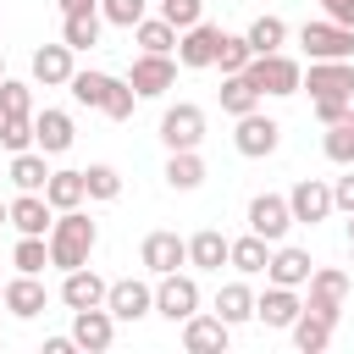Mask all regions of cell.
I'll list each match as a JSON object with an SVG mask.
<instances>
[{
    "label": "cell",
    "mask_w": 354,
    "mask_h": 354,
    "mask_svg": "<svg viewBox=\"0 0 354 354\" xmlns=\"http://www.w3.org/2000/svg\"><path fill=\"white\" fill-rule=\"evenodd\" d=\"M299 310H304V304H299V293H293V288H282V282H271V288L254 299V315H260L266 326H293V321H299Z\"/></svg>",
    "instance_id": "cell-19"
},
{
    "label": "cell",
    "mask_w": 354,
    "mask_h": 354,
    "mask_svg": "<svg viewBox=\"0 0 354 354\" xmlns=\"http://www.w3.org/2000/svg\"><path fill=\"white\" fill-rule=\"evenodd\" d=\"M243 77L260 88V100H266V94H299V88H304L299 61H293V55H282V50H271V55H249Z\"/></svg>",
    "instance_id": "cell-3"
},
{
    "label": "cell",
    "mask_w": 354,
    "mask_h": 354,
    "mask_svg": "<svg viewBox=\"0 0 354 354\" xmlns=\"http://www.w3.org/2000/svg\"><path fill=\"white\" fill-rule=\"evenodd\" d=\"M44 199H50V210H72V205H83V199H88V188H83V171H50V183H44Z\"/></svg>",
    "instance_id": "cell-29"
},
{
    "label": "cell",
    "mask_w": 354,
    "mask_h": 354,
    "mask_svg": "<svg viewBox=\"0 0 354 354\" xmlns=\"http://www.w3.org/2000/svg\"><path fill=\"white\" fill-rule=\"evenodd\" d=\"M11 266H17V271H28V277H39V271L50 266L44 238H28V232H22V238H17V249H11Z\"/></svg>",
    "instance_id": "cell-37"
},
{
    "label": "cell",
    "mask_w": 354,
    "mask_h": 354,
    "mask_svg": "<svg viewBox=\"0 0 354 354\" xmlns=\"http://www.w3.org/2000/svg\"><path fill=\"white\" fill-rule=\"evenodd\" d=\"M127 83H133V94H138V100H155V94H166V88L177 83V61H171V55H155V50H144V55L133 61Z\"/></svg>",
    "instance_id": "cell-5"
},
{
    "label": "cell",
    "mask_w": 354,
    "mask_h": 354,
    "mask_svg": "<svg viewBox=\"0 0 354 354\" xmlns=\"http://www.w3.org/2000/svg\"><path fill=\"white\" fill-rule=\"evenodd\" d=\"M216 315H221L227 326H238V321H249V315H254V293H249L243 282H227V288L216 293Z\"/></svg>",
    "instance_id": "cell-34"
},
{
    "label": "cell",
    "mask_w": 354,
    "mask_h": 354,
    "mask_svg": "<svg viewBox=\"0 0 354 354\" xmlns=\"http://www.w3.org/2000/svg\"><path fill=\"white\" fill-rule=\"evenodd\" d=\"M232 144H238V155H249V160H260V155H271V149L282 144V127H277L271 116H260V111H249V116H238V133H232Z\"/></svg>",
    "instance_id": "cell-11"
},
{
    "label": "cell",
    "mask_w": 354,
    "mask_h": 354,
    "mask_svg": "<svg viewBox=\"0 0 354 354\" xmlns=\"http://www.w3.org/2000/svg\"><path fill=\"white\" fill-rule=\"evenodd\" d=\"M144 6L149 0H100V17L116 28H133V22H144Z\"/></svg>",
    "instance_id": "cell-42"
},
{
    "label": "cell",
    "mask_w": 354,
    "mask_h": 354,
    "mask_svg": "<svg viewBox=\"0 0 354 354\" xmlns=\"http://www.w3.org/2000/svg\"><path fill=\"white\" fill-rule=\"evenodd\" d=\"M160 17L183 33V28H194V22H199V0H160Z\"/></svg>",
    "instance_id": "cell-43"
},
{
    "label": "cell",
    "mask_w": 354,
    "mask_h": 354,
    "mask_svg": "<svg viewBox=\"0 0 354 354\" xmlns=\"http://www.w3.org/2000/svg\"><path fill=\"white\" fill-rule=\"evenodd\" d=\"M138 260H144L155 277H166V271L188 266V243H183L177 232H149V238H144V249H138Z\"/></svg>",
    "instance_id": "cell-16"
},
{
    "label": "cell",
    "mask_w": 354,
    "mask_h": 354,
    "mask_svg": "<svg viewBox=\"0 0 354 354\" xmlns=\"http://www.w3.org/2000/svg\"><path fill=\"white\" fill-rule=\"evenodd\" d=\"M33 149H44V155L72 149V116L66 111H39L33 116Z\"/></svg>",
    "instance_id": "cell-20"
},
{
    "label": "cell",
    "mask_w": 354,
    "mask_h": 354,
    "mask_svg": "<svg viewBox=\"0 0 354 354\" xmlns=\"http://www.w3.org/2000/svg\"><path fill=\"white\" fill-rule=\"evenodd\" d=\"M343 299H348V277H343L337 266H321V271H310V304H304V310H315V315H326V321L337 326V315H343Z\"/></svg>",
    "instance_id": "cell-7"
},
{
    "label": "cell",
    "mask_w": 354,
    "mask_h": 354,
    "mask_svg": "<svg viewBox=\"0 0 354 354\" xmlns=\"http://www.w3.org/2000/svg\"><path fill=\"white\" fill-rule=\"evenodd\" d=\"M243 39H249V50H254V55H271V50H282V39H288V22H282V17H254Z\"/></svg>",
    "instance_id": "cell-35"
},
{
    "label": "cell",
    "mask_w": 354,
    "mask_h": 354,
    "mask_svg": "<svg viewBox=\"0 0 354 354\" xmlns=\"http://www.w3.org/2000/svg\"><path fill=\"white\" fill-rule=\"evenodd\" d=\"M116 337V315L105 304H88V310H72V343L88 348V354H105Z\"/></svg>",
    "instance_id": "cell-8"
},
{
    "label": "cell",
    "mask_w": 354,
    "mask_h": 354,
    "mask_svg": "<svg viewBox=\"0 0 354 354\" xmlns=\"http://www.w3.org/2000/svg\"><path fill=\"white\" fill-rule=\"evenodd\" d=\"M133 39H138L144 50H155V55H166V50L177 44V28H171L166 17H144V22H133Z\"/></svg>",
    "instance_id": "cell-36"
},
{
    "label": "cell",
    "mask_w": 354,
    "mask_h": 354,
    "mask_svg": "<svg viewBox=\"0 0 354 354\" xmlns=\"http://www.w3.org/2000/svg\"><path fill=\"white\" fill-rule=\"evenodd\" d=\"M0 144L17 155V149H33V116H0Z\"/></svg>",
    "instance_id": "cell-41"
},
{
    "label": "cell",
    "mask_w": 354,
    "mask_h": 354,
    "mask_svg": "<svg viewBox=\"0 0 354 354\" xmlns=\"http://www.w3.org/2000/svg\"><path fill=\"white\" fill-rule=\"evenodd\" d=\"M321 149H326V160H337V166H354V105L326 127V138H321Z\"/></svg>",
    "instance_id": "cell-31"
},
{
    "label": "cell",
    "mask_w": 354,
    "mask_h": 354,
    "mask_svg": "<svg viewBox=\"0 0 354 354\" xmlns=\"http://www.w3.org/2000/svg\"><path fill=\"white\" fill-rule=\"evenodd\" d=\"M299 44H304L310 61H348L354 55V28H343V22H304Z\"/></svg>",
    "instance_id": "cell-4"
},
{
    "label": "cell",
    "mask_w": 354,
    "mask_h": 354,
    "mask_svg": "<svg viewBox=\"0 0 354 354\" xmlns=\"http://www.w3.org/2000/svg\"><path fill=\"white\" fill-rule=\"evenodd\" d=\"M11 183H17L22 194H44V183H50L44 149H17V155H11Z\"/></svg>",
    "instance_id": "cell-26"
},
{
    "label": "cell",
    "mask_w": 354,
    "mask_h": 354,
    "mask_svg": "<svg viewBox=\"0 0 354 354\" xmlns=\"http://www.w3.org/2000/svg\"><path fill=\"white\" fill-rule=\"evenodd\" d=\"M94 243H100V227L72 205V210H61L55 221H50V238H44V249H50V266H61V271H77V266H88V254H94Z\"/></svg>",
    "instance_id": "cell-1"
},
{
    "label": "cell",
    "mask_w": 354,
    "mask_h": 354,
    "mask_svg": "<svg viewBox=\"0 0 354 354\" xmlns=\"http://www.w3.org/2000/svg\"><path fill=\"white\" fill-rule=\"evenodd\" d=\"M332 210H354V171L332 183Z\"/></svg>",
    "instance_id": "cell-44"
},
{
    "label": "cell",
    "mask_w": 354,
    "mask_h": 354,
    "mask_svg": "<svg viewBox=\"0 0 354 354\" xmlns=\"http://www.w3.org/2000/svg\"><path fill=\"white\" fill-rule=\"evenodd\" d=\"M105 288H111V282H100L88 266H77V271H66V282H61V304H66V310H88V304H105Z\"/></svg>",
    "instance_id": "cell-21"
},
{
    "label": "cell",
    "mask_w": 354,
    "mask_h": 354,
    "mask_svg": "<svg viewBox=\"0 0 354 354\" xmlns=\"http://www.w3.org/2000/svg\"><path fill=\"white\" fill-rule=\"evenodd\" d=\"M0 77H6V72H0Z\"/></svg>",
    "instance_id": "cell-52"
},
{
    "label": "cell",
    "mask_w": 354,
    "mask_h": 354,
    "mask_svg": "<svg viewBox=\"0 0 354 354\" xmlns=\"http://www.w3.org/2000/svg\"><path fill=\"white\" fill-rule=\"evenodd\" d=\"M155 310H160L166 321H188V315L199 310V282H194V277L166 271V277H160V288H155Z\"/></svg>",
    "instance_id": "cell-10"
},
{
    "label": "cell",
    "mask_w": 354,
    "mask_h": 354,
    "mask_svg": "<svg viewBox=\"0 0 354 354\" xmlns=\"http://www.w3.org/2000/svg\"><path fill=\"white\" fill-rule=\"evenodd\" d=\"M249 55H254V50H249V39L221 33V44H216V66H221V77H227V72H243V66H249Z\"/></svg>",
    "instance_id": "cell-38"
},
{
    "label": "cell",
    "mask_w": 354,
    "mask_h": 354,
    "mask_svg": "<svg viewBox=\"0 0 354 354\" xmlns=\"http://www.w3.org/2000/svg\"><path fill=\"white\" fill-rule=\"evenodd\" d=\"M0 227H6V205H0Z\"/></svg>",
    "instance_id": "cell-50"
},
{
    "label": "cell",
    "mask_w": 354,
    "mask_h": 354,
    "mask_svg": "<svg viewBox=\"0 0 354 354\" xmlns=\"http://www.w3.org/2000/svg\"><path fill=\"white\" fill-rule=\"evenodd\" d=\"M6 221H11L17 232H28V238H44V232H50V199H44V194H17V199L6 205Z\"/></svg>",
    "instance_id": "cell-18"
},
{
    "label": "cell",
    "mask_w": 354,
    "mask_h": 354,
    "mask_svg": "<svg viewBox=\"0 0 354 354\" xmlns=\"http://www.w3.org/2000/svg\"><path fill=\"white\" fill-rule=\"evenodd\" d=\"M66 88H72L77 105H94V111H105L111 122H127V116H133V100H138L133 83H122V77H111V72H72Z\"/></svg>",
    "instance_id": "cell-2"
},
{
    "label": "cell",
    "mask_w": 354,
    "mask_h": 354,
    "mask_svg": "<svg viewBox=\"0 0 354 354\" xmlns=\"http://www.w3.org/2000/svg\"><path fill=\"white\" fill-rule=\"evenodd\" d=\"M266 260H271V249H266V238H260V232H249V238H227V266H232V271L260 277V271H266Z\"/></svg>",
    "instance_id": "cell-25"
},
{
    "label": "cell",
    "mask_w": 354,
    "mask_h": 354,
    "mask_svg": "<svg viewBox=\"0 0 354 354\" xmlns=\"http://www.w3.org/2000/svg\"><path fill=\"white\" fill-rule=\"evenodd\" d=\"M199 138H205V111L199 105H171L160 116V144L166 149H199Z\"/></svg>",
    "instance_id": "cell-9"
},
{
    "label": "cell",
    "mask_w": 354,
    "mask_h": 354,
    "mask_svg": "<svg viewBox=\"0 0 354 354\" xmlns=\"http://www.w3.org/2000/svg\"><path fill=\"white\" fill-rule=\"evenodd\" d=\"M348 243H354V210H348Z\"/></svg>",
    "instance_id": "cell-49"
},
{
    "label": "cell",
    "mask_w": 354,
    "mask_h": 354,
    "mask_svg": "<svg viewBox=\"0 0 354 354\" xmlns=\"http://www.w3.org/2000/svg\"><path fill=\"white\" fill-rule=\"evenodd\" d=\"M310 100H354V61H310Z\"/></svg>",
    "instance_id": "cell-13"
},
{
    "label": "cell",
    "mask_w": 354,
    "mask_h": 354,
    "mask_svg": "<svg viewBox=\"0 0 354 354\" xmlns=\"http://www.w3.org/2000/svg\"><path fill=\"white\" fill-rule=\"evenodd\" d=\"M105 310H111L116 321H138V315H149V310H155V288H149V282L122 277V282H111V288H105Z\"/></svg>",
    "instance_id": "cell-12"
},
{
    "label": "cell",
    "mask_w": 354,
    "mask_h": 354,
    "mask_svg": "<svg viewBox=\"0 0 354 354\" xmlns=\"http://www.w3.org/2000/svg\"><path fill=\"white\" fill-rule=\"evenodd\" d=\"M343 111H348V100H315V122H326V127H332Z\"/></svg>",
    "instance_id": "cell-46"
},
{
    "label": "cell",
    "mask_w": 354,
    "mask_h": 354,
    "mask_svg": "<svg viewBox=\"0 0 354 354\" xmlns=\"http://www.w3.org/2000/svg\"><path fill=\"white\" fill-rule=\"evenodd\" d=\"M83 188H88V199H116L122 194V177H116V166H88L83 171Z\"/></svg>",
    "instance_id": "cell-40"
},
{
    "label": "cell",
    "mask_w": 354,
    "mask_h": 354,
    "mask_svg": "<svg viewBox=\"0 0 354 354\" xmlns=\"http://www.w3.org/2000/svg\"><path fill=\"white\" fill-rule=\"evenodd\" d=\"M260 105V88L243 77V72H227V83H221V111L227 116H249Z\"/></svg>",
    "instance_id": "cell-32"
},
{
    "label": "cell",
    "mask_w": 354,
    "mask_h": 354,
    "mask_svg": "<svg viewBox=\"0 0 354 354\" xmlns=\"http://www.w3.org/2000/svg\"><path fill=\"white\" fill-rule=\"evenodd\" d=\"M288 332H293V343H299L304 354H321V348L332 343V321H326V315H315V310H299V321H293Z\"/></svg>",
    "instance_id": "cell-30"
},
{
    "label": "cell",
    "mask_w": 354,
    "mask_h": 354,
    "mask_svg": "<svg viewBox=\"0 0 354 354\" xmlns=\"http://www.w3.org/2000/svg\"><path fill=\"white\" fill-rule=\"evenodd\" d=\"M216 44H221V28L199 17L194 28L177 33V61H183V66H216Z\"/></svg>",
    "instance_id": "cell-14"
},
{
    "label": "cell",
    "mask_w": 354,
    "mask_h": 354,
    "mask_svg": "<svg viewBox=\"0 0 354 354\" xmlns=\"http://www.w3.org/2000/svg\"><path fill=\"white\" fill-rule=\"evenodd\" d=\"M288 210H293V221L315 227V221H326V216H332V188H326V183H315V177H304V183L288 194Z\"/></svg>",
    "instance_id": "cell-15"
},
{
    "label": "cell",
    "mask_w": 354,
    "mask_h": 354,
    "mask_svg": "<svg viewBox=\"0 0 354 354\" xmlns=\"http://www.w3.org/2000/svg\"><path fill=\"white\" fill-rule=\"evenodd\" d=\"M0 304H6V288H0Z\"/></svg>",
    "instance_id": "cell-51"
},
{
    "label": "cell",
    "mask_w": 354,
    "mask_h": 354,
    "mask_svg": "<svg viewBox=\"0 0 354 354\" xmlns=\"http://www.w3.org/2000/svg\"><path fill=\"white\" fill-rule=\"evenodd\" d=\"M188 266H199V271H221V266H227V238H221L216 227L194 232V238H188Z\"/></svg>",
    "instance_id": "cell-28"
},
{
    "label": "cell",
    "mask_w": 354,
    "mask_h": 354,
    "mask_svg": "<svg viewBox=\"0 0 354 354\" xmlns=\"http://www.w3.org/2000/svg\"><path fill=\"white\" fill-rule=\"evenodd\" d=\"M326 6V22H343V28H354V0H321Z\"/></svg>",
    "instance_id": "cell-45"
},
{
    "label": "cell",
    "mask_w": 354,
    "mask_h": 354,
    "mask_svg": "<svg viewBox=\"0 0 354 354\" xmlns=\"http://www.w3.org/2000/svg\"><path fill=\"white\" fill-rule=\"evenodd\" d=\"M166 183L183 188V194L199 188V183H205V160H199L194 149H171V160H166Z\"/></svg>",
    "instance_id": "cell-33"
},
{
    "label": "cell",
    "mask_w": 354,
    "mask_h": 354,
    "mask_svg": "<svg viewBox=\"0 0 354 354\" xmlns=\"http://www.w3.org/2000/svg\"><path fill=\"white\" fill-rule=\"evenodd\" d=\"M33 77H39L44 88H61V83L72 77V44L61 39V44H44V50H33Z\"/></svg>",
    "instance_id": "cell-22"
},
{
    "label": "cell",
    "mask_w": 354,
    "mask_h": 354,
    "mask_svg": "<svg viewBox=\"0 0 354 354\" xmlns=\"http://www.w3.org/2000/svg\"><path fill=\"white\" fill-rule=\"evenodd\" d=\"M100 11L94 6H83V11H61V39L72 44V50H94L100 44Z\"/></svg>",
    "instance_id": "cell-24"
},
{
    "label": "cell",
    "mask_w": 354,
    "mask_h": 354,
    "mask_svg": "<svg viewBox=\"0 0 354 354\" xmlns=\"http://www.w3.org/2000/svg\"><path fill=\"white\" fill-rule=\"evenodd\" d=\"M72 348H77L72 337H44V354H72Z\"/></svg>",
    "instance_id": "cell-47"
},
{
    "label": "cell",
    "mask_w": 354,
    "mask_h": 354,
    "mask_svg": "<svg viewBox=\"0 0 354 354\" xmlns=\"http://www.w3.org/2000/svg\"><path fill=\"white\" fill-rule=\"evenodd\" d=\"M33 111V88L17 77H0V116H28Z\"/></svg>",
    "instance_id": "cell-39"
},
{
    "label": "cell",
    "mask_w": 354,
    "mask_h": 354,
    "mask_svg": "<svg viewBox=\"0 0 354 354\" xmlns=\"http://www.w3.org/2000/svg\"><path fill=\"white\" fill-rule=\"evenodd\" d=\"M44 282L39 277H28V271H17V282H6V310L11 315H22V321H33L39 310H44Z\"/></svg>",
    "instance_id": "cell-23"
},
{
    "label": "cell",
    "mask_w": 354,
    "mask_h": 354,
    "mask_svg": "<svg viewBox=\"0 0 354 354\" xmlns=\"http://www.w3.org/2000/svg\"><path fill=\"white\" fill-rule=\"evenodd\" d=\"M310 271H315V266H310V254H304V249H277V254L266 260V277H271V282H282V288L310 282Z\"/></svg>",
    "instance_id": "cell-27"
},
{
    "label": "cell",
    "mask_w": 354,
    "mask_h": 354,
    "mask_svg": "<svg viewBox=\"0 0 354 354\" xmlns=\"http://www.w3.org/2000/svg\"><path fill=\"white\" fill-rule=\"evenodd\" d=\"M288 227H293V210H288L282 194H254L249 199V232H260L266 243H282Z\"/></svg>",
    "instance_id": "cell-6"
},
{
    "label": "cell",
    "mask_w": 354,
    "mask_h": 354,
    "mask_svg": "<svg viewBox=\"0 0 354 354\" xmlns=\"http://www.w3.org/2000/svg\"><path fill=\"white\" fill-rule=\"evenodd\" d=\"M83 6H100V0H61V11H83Z\"/></svg>",
    "instance_id": "cell-48"
},
{
    "label": "cell",
    "mask_w": 354,
    "mask_h": 354,
    "mask_svg": "<svg viewBox=\"0 0 354 354\" xmlns=\"http://www.w3.org/2000/svg\"><path fill=\"white\" fill-rule=\"evenodd\" d=\"M183 348H188V354H221V348H227V321L194 310V315L183 321Z\"/></svg>",
    "instance_id": "cell-17"
}]
</instances>
